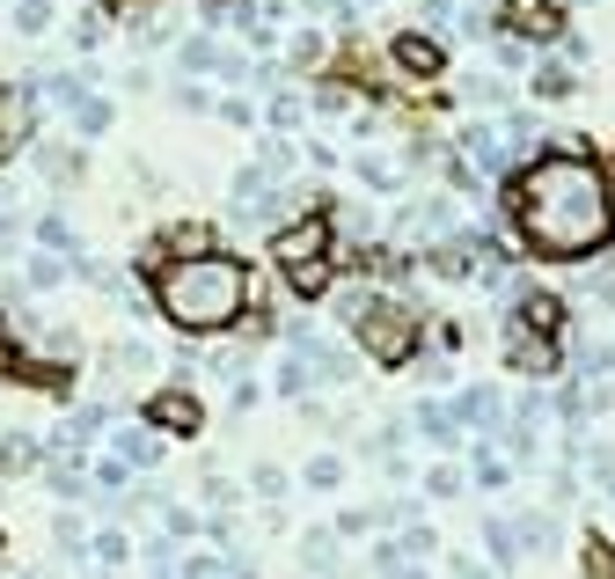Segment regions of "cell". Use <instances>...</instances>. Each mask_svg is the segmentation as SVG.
I'll list each match as a JSON object with an SVG mask.
<instances>
[{
  "instance_id": "4fadbf2b",
  "label": "cell",
  "mask_w": 615,
  "mask_h": 579,
  "mask_svg": "<svg viewBox=\"0 0 615 579\" xmlns=\"http://www.w3.org/2000/svg\"><path fill=\"white\" fill-rule=\"evenodd\" d=\"M396 67H404V73H439V67H447V52H439V37L396 30Z\"/></svg>"
},
{
  "instance_id": "9a60e30c",
  "label": "cell",
  "mask_w": 615,
  "mask_h": 579,
  "mask_svg": "<svg viewBox=\"0 0 615 579\" xmlns=\"http://www.w3.org/2000/svg\"><path fill=\"white\" fill-rule=\"evenodd\" d=\"M300 565L316 579H337V528H308L300 536Z\"/></svg>"
},
{
  "instance_id": "44dd1931",
  "label": "cell",
  "mask_w": 615,
  "mask_h": 579,
  "mask_svg": "<svg viewBox=\"0 0 615 579\" xmlns=\"http://www.w3.org/2000/svg\"><path fill=\"white\" fill-rule=\"evenodd\" d=\"M67 272H73L67 257H44V249H30V272H22V286H30V294H52Z\"/></svg>"
},
{
  "instance_id": "1f68e13d",
  "label": "cell",
  "mask_w": 615,
  "mask_h": 579,
  "mask_svg": "<svg viewBox=\"0 0 615 579\" xmlns=\"http://www.w3.org/2000/svg\"><path fill=\"white\" fill-rule=\"evenodd\" d=\"M425 492H433V499H455L462 492V470H455V462H439V470L425 477Z\"/></svg>"
},
{
  "instance_id": "ab89813d",
  "label": "cell",
  "mask_w": 615,
  "mask_h": 579,
  "mask_svg": "<svg viewBox=\"0 0 615 579\" xmlns=\"http://www.w3.org/2000/svg\"><path fill=\"white\" fill-rule=\"evenodd\" d=\"M447 16H455V0H425V22H433V30H439Z\"/></svg>"
},
{
  "instance_id": "2e32d148",
  "label": "cell",
  "mask_w": 615,
  "mask_h": 579,
  "mask_svg": "<svg viewBox=\"0 0 615 579\" xmlns=\"http://www.w3.org/2000/svg\"><path fill=\"white\" fill-rule=\"evenodd\" d=\"M110 374H155V345H140V337H118V345L103 352Z\"/></svg>"
},
{
  "instance_id": "8d00e7d4",
  "label": "cell",
  "mask_w": 615,
  "mask_h": 579,
  "mask_svg": "<svg viewBox=\"0 0 615 579\" xmlns=\"http://www.w3.org/2000/svg\"><path fill=\"white\" fill-rule=\"evenodd\" d=\"M316 110H323V118H337V110H345V88L323 81V88H316Z\"/></svg>"
},
{
  "instance_id": "7bdbcfd3",
  "label": "cell",
  "mask_w": 615,
  "mask_h": 579,
  "mask_svg": "<svg viewBox=\"0 0 615 579\" xmlns=\"http://www.w3.org/2000/svg\"><path fill=\"white\" fill-rule=\"evenodd\" d=\"M0 550H8V536H0Z\"/></svg>"
},
{
  "instance_id": "836d02e7",
  "label": "cell",
  "mask_w": 615,
  "mask_h": 579,
  "mask_svg": "<svg viewBox=\"0 0 615 579\" xmlns=\"http://www.w3.org/2000/svg\"><path fill=\"white\" fill-rule=\"evenodd\" d=\"M169 96H176V104H183V110H212V88H198V81H176Z\"/></svg>"
},
{
  "instance_id": "ba28073f",
  "label": "cell",
  "mask_w": 615,
  "mask_h": 579,
  "mask_svg": "<svg viewBox=\"0 0 615 579\" xmlns=\"http://www.w3.org/2000/svg\"><path fill=\"white\" fill-rule=\"evenodd\" d=\"M498 22L513 30V45H520V52H527V45H557V37H564V16H557V8H506Z\"/></svg>"
},
{
  "instance_id": "8992f818",
  "label": "cell",
  "mask_w": 615,
  "mask_h": 579,
  "mask_svg": "<svg viewBox=\"0 0 615 579\" xmlns=\"http://www.w3.org/2000/svg\"><path fill=\"white\" fill-rule=\"evenodd\" d=\"M30 133H37V96L22 81H0V161L30 147Z\"/></svg>"
},
{
  "instance_id": "3957f363",
  "label": "cell",
  "mask_w": 615,
  "mask_h": 579,
  "mask_svg": "<svg viewBox=\"0 0 615 579\" xmlns=\"http://www.w3.org/2000/svg\"><path fill=\"white\" fill-rule=\"evenodd\" d=\"M337 323H345V331L359 337V352L381 360V367H404L410 352H418V316H410V301H396V294L351 286V294L337 301Z\"/></svg>"
},
{
  "instance_id": "52a82bcc",
  "label": "cell",
  "mask_w": 615,
  "mask_h": 579,
  "mask_svg": "<svg viewBox=\"0 0 615 579\" xmlns=\"http://www.w3.org/2000/svg\"><path fill=\"white\" fill-rule=\"evenodd\" d=\"M110 455L125 462V470H155L161 462V433L147 419H132V425H118V433H110Z\"/></svg>"
},
{
  "instance_id": "9c48e42d",
  "label": "cell",
  "mask_w": 615,
  "mask_h": 579,
  "mask_svg": "<svg viewBox=\"0 0 615 579\" xmlns=\"http://www.w3.org/2000/svg\"><path fill=\"white\" fill-rule=\"evenodd\" d=\"M176 67H183V73H220V81H242V73H249V67H242V52H220L212 37H191Z\"/></svg>"
},
{
  "instance_id": "4316f807",
  "label": "cell",
  "mask_w": 615,
  "mask_h": 579,
  "mask_svg": "<svg viewBox=\"0 0 615 579\" xmlns=\"http://www.w3.org/2000/svg\"><path fill=\"white\" fill-rule=\"evenodd\" d=\"M396 550H404V565H410V558H439V536H433L425 521H410L404 536H396Z\"/></svg>"
},
{
  "instance_id": "30bf717a",
  "label": "cell",
  "mask_w": 615,
  "mask_h": 579,
  "mask_svg": "<svg viewBox=\"0 0 615 579\" xmlns=\"http://www.w3.org/2000/svg\"><path fill=\"white\" fill-rule=\"evenodd\" d=\"M527 88H535V104H564V96H579V73H572V59H535Z\"/></svg>"
},
{
  "instance_id": "7a4b0ae2",
  "label": "cell",
  "mask_w": 615,
  "mask_h": 579,
  "mask_svg": "<svg viewBox=\"0 0 615 579\" xmlns=\"http://www.w3.org/2000/svg\"><path fill=\"white\" fill-rule=\"evenodd\" d=\"M147 294H155L161 323H176L183 337H220L249 308V264L228 257V249H198V257L155 264V286Z\"/></svg>"
},
{
  "instance_id": "8fae6325",
  "label": "cell",
  "mask_w": 615,
  "mask_h": 579,
  "mask_svg": "<svg viewBox=\"0 0 615 579\" xmlns=\"http://www.w3.org/2000/svg\"><path fill=\"white\" fill-rule=\"evenodd\" d=\"M462 161H469L476 176L506 169V140H498V125H469V133H462Z\"/></svg>"
},
{
  "instance_id": "d590c367",
  "label": "cell",
  "mask_w": 615,
  "mask_h": 579,
  "mask_svg": "<svg viewBox=\"0 0 615 579\" xmlns=\"http://www.w3.org/2000/svg\"><path fill=\"white\" fill-rule=\"evenodd\" d=\"M271 125H279V133H294V125H300V104H294V96H271Z\"/></svg>"
},
{
  "instance_id": "d6a6232c",
  "label": "cell",
  "mask_w": 615,
  "mask_h": 579,
  "mask_svg": "<svg viewBox=\"0 0 615 579\" xmlns=\"http://www.w3.org/2000/svg\"><path fill=\"white\" fill-rule=\"evenodd\" d=\"M294 67H323V30H300L294 37Z\"/></svg>"
},
{
  "instance_id": "e575fe53",
  "label": "cell",
  "mask_w": 615,
  "mask_h": 579,
  "mask_svg": "<svg viewBox=\"0 0 615 579\" xmlns=\"http://www.w3.org/2000/svg\"><path fill=\"white\" fill-rule=\"evenodd\" d=\"M44 176H81V155H73V147H67V155H59V147H44Z\"/></svg>"
},
{
  "instance_id": "f546056e",
  "label": "cell",
  "mask_w": 615,
  "mask_h": 579,
  "mask_svg": "<svg viewBox=\"0 0 615 579\" xmlns=\"http://www.w3.org/2000/svg\"><path fill=\"white\" fill-rule=\"evenodd\" d=\"M103 22H110L103 8H88V16L73 22V45H81V52H96V45H103Z\"/></svg>"
},
{
  "instance_id": "5b68a950",
  "label": "cell",
  "mask_w": 615,
  "mask_h": 579,
  "mask_svg": "<svg viewBox=\"0 0 615 579\" xmlns=\"http://www.w3.org/2000/svg\"><path fill=\"white\" fill-rule=\"evenodd\" d=\"M147 425H155L161 440H198L206 433V404H198L191 389H155V396H147Z\"/></svg>"
},
{
  "instance_id": "7c38bea8",
  "label": "cell",
  "mask_w": 615,
  "mask_h": 579,
  "mask_svg": "<svg viewBox=\"0 0 615 579\" xmlns=\"http://www.w3.org/2000/svg\"><path fill=\"white\" fill-rule=\"evenodd\" d=\"M103 425H110V411H103V404H73V411H67V425H59V440H52V448H59V455H81V448H88V440H96V433H103Z\"/></svg>"
},
{
  "instance_id": "5bb4252c",
  "label": "cell",
  "mask_w": 615,
  "mask_h": 579,
  "mask_svg": "<svg viewBox=\"0 0 615 579\" xmlns=\"http://www.w3.org/2000/svg\"><path fill=\"white\" fill-rule=\"evenodd\" d=\"M271 389H279V396H308V389H316V367H308V352H300V345L279 352V367H271Z\"/></svg>"
},
{
  "instance_id": "d4e9b609",
  "label": "cell",
  "mask_w": 615,
  "mask_h": 579,
  "mask_svg": "<svg viewBox=\"0 0 615 579\" xmlns=\"http://www.w3.org/2000/svg\"><path fill=\"white\" fill-rule=\"evenodd\" d=\"M88 558L96 565H125L132 558V536H125V528H103V536H88Z\"/></svg>"
},
{
  "instance_id": "ffe728a7",
  "label": "cell",
  "mask_w": 615,
  "mask_h": 579,
  "mask_svg": "<svg viewBox=\"0 0 615 579\" xmlns=\"http://www.w3.org/2000/svg\"><path fill=\"white\" fill-rule=\"evenodd\" d=\"M359 176H367L374 192H396V184H404V161H396V155H374V147H359Z\"/></svg>"
},
{
  "instance_id": "4dcf8cb0",
  "label": "cell",
  "mask_w": 615,
  "mask_h": 579,
  "mask_svg": "<svg viewBox=\"0 0 615 579\" xmlns=\"http://www.w3.org/2000/svg\"><path fill=\"white\" fill-rule=\"evenodd\" d=\"M249 492H257V499H279L286 492V470H279V462H264V470L249 477Z\"/></svg>"
},
{
  "instance_id": "74e56055",
  "label": "cell",
  "mask_w": 615,
  "mask_h": 579,
  "mask_svg": "<svg viewBox=\"0 0 615 579\" xmlns=\"http://www.w3.org/2000/svg\"><path fill=\"white\" fill-rule=\"evenodd\" d=\"M206 499H212L220 513H228V507H235V484H228V477H206Z\"/></svg>"
},
{
  "instance_id": "83f0119b",
  "label": "cell",
  "mask_w": 615,
  "mask_h": 579,
  "mask_svg": "<svg viewBox=\"0 0 615 579\" xmlns=\"http://www.w3.org/2000/svg\"><path fill=\"white\" fill-rule=\"evenodd\" d=\"M73 133H81V140H96V133H110V104H103V96H88V104L73 110Z\"/></svg>"
},
{
  "instance_id": "b9f144b4",
  "label": "cell",
  "mask_w": 615,
  "mask_h": 579,
  "mask_svg": "<svg viewBox=\"0 0 615 579\" xmlns=\"http://www.w3.org/2000/svg\"><path fill=\"white\" fill-rule=\"evenodd\" d=\"M8 235H16V220H8V213H0V249H8Z\"/></svg>"
},
{
  "instance_id": "d6986e66",
  "label": "cell",
  "mask_w": 615,
  "mask_h": 579,
  "mask_svg": "<svg viewBox=\"0 0 615 579\" xmlns=\"http://www.w3.org/2000/svg\"><path fill=\"white\" fill-rule=\"evenodd\" d=\"M37 462H44V448H37L30 433H0V470H8V477L37 470Z\"/></svg>"
},
{
  "instance_id": "484cf974",
  "label": "cell",
  "mask_w": 615,
  "mask_h": 579,
  "mask_svg": "<svg viewBox=\"0 0 615 579\" xmlns=\"http://www.w3.org/2000/svg\"><path fill=\"white\" fill-rule=\"evenodd\" d=\"M469 104H484V110H498V118H506V81H498V73H469Z\"/></svg>"
},
{
  "instance_id": "ac0fdd59",
  "label": "cell",
  "mask_w": 615,
  "mask_h": 579,
  "mask_svg": "<svg viewBox=\"0 0 615 579\" xmlns=\"http://www.w3.org/2000/svg\"><path fill=\"white\" fill-rule=\"evenodd\" d=\"M418 433L433 440V448H462V425H455L447 404H418Z\"/></svg>"
},
{
  "instance_id": "6da1fadb",
  "label": "cell",
  "mask_w": 615,
  "mask_h": 579,
  "mask_svg": "<svg viewBox=\"0 0 615 579\" xmlns=\"http://www.w3.org/2000/svg\"><path fill=\"white\" fill-rule=\"evenodd\" d=\"M506 220L535 257H594L615 243V206H608V169L586 155H535L506 192Z\"/></svg>"
},
{
  "instance_id": "60d3db41",
  "label": "cell",
  "mask_w": 615,
  "mask_h": 579,
  "mask_svg": "<svg viewBox=\"0 0 615 579\" xmlns=\"http://www.w3.org/2000/svg\"><path fill=\"white\" fill-rule=\"evenodd\" d=\"M16 367V345H8V331H0V374Z\"/></svg>"
},
{
  "instance_id": "603a6c76",
  "label": "cell",
  "mask_w": 615,
  "mask_h": 579,
  "mask_svg": "<svg viewBox=\"0 0 615 579\" xmlns=\"http://www.w3.org/2000/svg\"><path fill=\"white\" fill-rule=\"evenodd\" d=\"M579 572L586 579H615V543H608V536H586V543H579Z\"/></svg>"
},
{
  "instance_id": "ee69618b",
  "label": "cell",
  "mask_w": 615,
  "mask_h": 579,
  "mask_svg": "<svg viewBox=\"0 0 615 579\" xmlns=\"http://www.w3.org/2000/svg\"><path fill=\"white\" fill-rule=\"evenodd\" d=\"M212 8H220V0H212Z\"/></svg>"
},
{
  "instance_id": "f1b7e54d",
  "label": "cell",
  "mask_w": 615,
  "mask_h": 579,
  "mask_svg": "<svg viewBox=\"0 0 615 579\" xmlns=\"http://www.w3.org/2000/svg\"><path fill=\"white\" fill-rule=\"evenodd\" d=\"M183 579H235V565L212 558V550H191V558H183Z\"/></svg>"
},
{
  "instance_id": "277c9868",
  "label": "cell",
  "mask_w": 615,
  "mask_h": 579,
  "mask_svg": "<svg viewBox=\"0 0 615 579\" xmlns=\"http://www.w3.org/2000/svg\"><path fill=\"white\" fill-rule=\"evenodd\" d=\"M271 264L294 294H323L330 286V213H308L294 228H271Z\"/></svg>"
},
{
  "instance_id": "cb8c5ba5",
  "label": "cell",
  "mask_w": 615,
  "mask_h": 579,
  "mask_svg": "<svg viewBox=\"0 0 615 579\" xmlns=\"http://www.w3.org/2000/svg\"><path fill=\"white\" fill-rule=\"evenodd\" d=\"M8 22H16L22 37H44V30H52V0H16V8H8Z\"/></svg>"
},
{
  "instance_id": "7402d4cb",
  "label": "cell",
  "mask_w": 615,
  "mask_h": 579,
  "mask_svg": "<svg viewBox=\"0 0 615 579\" xmlns=\"http://www.w3.org/2000/svg\"><path fill=\"white\" fill-rule=\"evenodd\" d=\"M300 484H308V492H337V484H345V455H308Z\"/></svg>"
},
{
  "instance_id": "e0dca14e",
  "label": "cell",
  "mask_w": 615,
  "mask_h": 579,
  "mask_svg": "<svg viewBox=\"0 0 615 579\" xmlns=\"http://www.w3.org/2000/svg\"><path fill=\"white\" fill-rule=\"evenodd\" d=\"M484 550H492V565H513L527 543H520V528H513L506 513H492V521H484Z\"/></svg>"
},
{
  "instance_id": "f35d334b",
  "label": "cell",
  "mask_w": 615,
  "mask_h": 579,
  "mask_svg": "<svg viewBox=\"0 0 615 579\" xmlns=\"http://www.w3.org/2000/svg\"><path fill=\"white\" fill-rule=\"evenodd\" d=\"M586 294H594L601 308H615V272H601V279H586Z\"/></svg>"
}]
</instances>
